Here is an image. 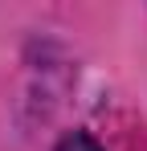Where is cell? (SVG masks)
<instances>
[{
    "mask_svg": "<svg viewBox=\"0 0 147 151\" xmlns=\"http://www.w3.org/2000/svg\"><path fill=\"white\" fill-rule=\"evenodd\" d=\"M57 151H102L94 143V139H90V135H82V131H74V135H66V139H61V147Z\"/></svg>",
    "mask_w": 147,
    "mask_h": 151,
    "instance_id": "1",
    "label": "cell"
}]
</instances>
